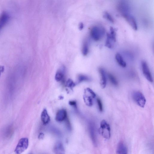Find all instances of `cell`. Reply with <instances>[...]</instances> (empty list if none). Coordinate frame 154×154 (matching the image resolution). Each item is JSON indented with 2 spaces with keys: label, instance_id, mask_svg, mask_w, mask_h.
Returning <instances> with one entry per match:
<instances>
[{
  "label": "cell",
  "instance_id": "1",
  "mask_svg": "<svg viewBox=\"0 0 154 154\" xmlns=\"http://www.w3.org/2000/svg\"><path fill=\"white\" fill-rule=\"evenodd\" d=\"M105 33V30L101 26H94L90 30V35L91 38L96 41L101 40L104 36Z\"/></svg>",
  "mask_w": 154,
  "mask_h": 154
},
{
  "label": "cell",
  "instance_id": "2",
  "mask_svg": "<svg viewBox=\"0 0 154 154\" xmlns=\"http://www.w3.org/2000/svg\"><path fill=\"white\" fill-rule=\"evenodd\" d=\"M100 134L104 138L109 139L111 136V129L110 126L105 120H103L100 123L99 129Z\"/></svg>",
  "mask_w": 154,
  "mask_h": 154
},
{
  "label": "cell",
  "instance_id": "3",
  "mask_svg": "<svg viewBox=\"0 0 154 154\" xmlns=\"http://www.w3.org/2000/svg\"><path fill=\"white\" fill-rule=\"evenodd\" d=\"M117 8L119 12L124 18L130 15L129 6L127 1H119L117 4Z\"/></svg>",
  "mask_w": 154,
  "mask_h": 154
},
{
  "label": "cell",
  "instance_id": "4",
  "mask_svg": "<svg viewBox=\"0 0 154 154\" xmlns=\"http://www.w3.org/2000/svg\"><path fill=\"white\" fill-rule=\"evenodd\" d=\"M95 92L89 88H87L85 90V95L84 99L86 104L89 107H91L93 105L94 99L96 97Z\"/></svg>",
  "mask_w": 154,
  "mask_h": 154
},
{
  "label": "cell",
  "instance_id": "5",
  "mask_svg": "<svg viewBox=\"0 0 154 154\" xmlns=\"http://www.w3.org/2000/svg\"><path fill=\"white\" fill-rule=\"evenodd\" d=\"M132 97L136 104L141 108H144L146 103L145 97L140 91H136L133 92Z\"/></svg>",
  "mask_w": 154,
  "mask_h": 154
},
{
  "label": "cell",
  "instance_id": "6",
  "mask_svg": "<svg viewBox=\"0 0 154 154\" xmlns=\"http://www.w3.org/2000/svg\"><path fill=\"white\" fill-rule=\"evenodd\" d=\"M29 141L27 138H23L20 139L15 150L16 154H21L26 150L28 146Z\"/></svg>",
  "mask_w": 154,
  "mask_h": 154
},
{
  "label": "cell",
  "instance_id": "7",
  "mask_svg": "<svg viewBox=\"0 0 154 154\" xmlns=\"http://www.w3.org/2000/svg\"><path fill=\"white\" fill-rule=\"evenodd\" d=\"M141 67L143 73L146 78L151 83L153 82V79L148 66L145 61L141 62Z\"/></svg>",
  "mask_w": 154,
  "mask_h": 154
},
{
  "label": "cell",
  "instance_id": "8",
  "mask_svg": "<svg viewBox=\"0 0 154 154\" xmlns=\"http://www.w3.org/2000/svg\"><path fill=\"white\" fill-rule=\"evenodd\" d=\"M99 72L100 75V84L101 88L104 89L106 86L107 78L105 70L102 68L99 69Z\"/></svg>",
  "mask_w": 154,
  "mask_h": 154
},
{
  "label": "cell",
  "instance_id": "9",
  "mask_svg": "<svg viewBox=\"0 0 154 154\" xmlns=\"http://www.w3.org/2000/svg\"><path fill=\"white\" fill-rule=\"evenodd\" d=\"M67 117V113L64 109L59 110L56 115V119L57 121L62 122L66 120Z\"/></svg>",
  "mask_w": 154,
  "mask_h": 154
},
{
  "label": "cell",
  "instance_id": "10",
  "mask_svg": "<svg viewBox=\"0 0 154 154\" xmlns=\"http://www.w3.org/2000/svg\"><path fill=\"white\" fill-rule=\"evenodd\" d=\"M132 28L135 30L138 29L136 20L134 18L130 15L124 18Z\"/></svg>",
  "mask_w": 154,
  "mask_h": 154
},
{
  "label": "cell",
  "instance_id": "11",
  "mask_svg": "<svg viewBox=\"0 0 154 154\" xmlns=\"http://www.w3.org/2000/svg\"><path fill=\"white\" fill-rule=\"evenodd\" d=\"M54 150L55 154H65V150L63 144L60 142H58L56 143Z\"/></svg>",
  "mask_w": 154,
  "mask_h": 154
},
{
  "label": "cell",
  "instance_id": "12",
  "mask_svg": "<svg viewBox=\"0 0 154 154\" xmlns=\"http://www.w3.org/2000/svg\"><path fill=\"white\" fill-rule=\"evenodd\" d=\"M116 154H128L127 148L125 143L123 142H120L117 146Z\"/></svg>",
  "mask_w": 154,
  "mask_h": 154
},
{
  "label": "cell",
  "instance_id": "13",
  "mask_svg": "<svg viewBox=\"0 0 154 154\" xmlns=\"http://www.w3.org/2000/svg\"><path fill=\"white\" fill-rule=\"evenodd\" d=\"M9 17L6 12H4L0 16V31L6 25L8 21Z\"/></svg>",
  "mask_w": 154,
  "mask_h": 154
},
{
  "label": "cell",
  "instance_id": "14",
  "mask_svg": "<svg viewBox=\"0 0 154 154\" xmlns=\"http://www.w3.org/2000/svg\"><path fill=\"white\" fill-rule=\"evenodd\" d=\"M41 119L44 125L48 124L50 121V117L49 116L47 110L44 109L42 111L41 115Z\"/></svg>",
  "mask_w": 154,
  "mask_h": 154
},
{
  "label": "cell",
  "instance_id": "15",
  "mask_svg": "<svg viewBox=\"0 0 154 154\" xmlns=\"http://www.w3.org/2000/svg\"><path fill=\"white\" fill-rule=\"evenodd\" d=\"M115 59L118 64L122 68H125L127 64L121 55L119 53H117L115 55Z\"/></svg>",
  "mask_w": 154,
  "mask_h": 154
},
{
  "label": "cell",
  "instance_id": "16",
  "mask_svg": "<svg viewBox=\"0 0 154 154\" xmlns=\"http://www.w3.org/2000/svg\"><path fill=\"white\" fill-rule=\"evenodd\" d=\"M115 42H116V33L115 29L112 27H110V33H107V34Z\"/></svg>",
  "mask_w": 154,
  "mask_h": 154
},
{
  "label": "cell",
  "instance_id": "17",
  "mask_svg": "<svg viewBox=\"0 0 154 154\" xmlns=\"http://www.w3.org/2000/svg\"><path fill=\"white\" fill-rule=\"evenodd\" d=\"M89 52V46L88 42L87 41H85L84 43L83 47L82 49V53L83 55L86 56Z\"/></svg>",
  "mask_w": 154,
  "mask_h": 154
},
{
  "label": "cell",
  "instance_id": "18",
  "mask_svg": "<svg viewBox=\"0 0 154 154\" xmlns=\"http://www.w3.org/2000/svg\"><path fill=\"white\" fill-rule=\"evenodd\" d=\"M64 70H60L57 72L55 76V79L57 81H60L63 79L64 75Z\"/></svg>",
  "mask_w": 154,
  "mask_h": 154
},
{
  "label": "cell",
  "instance_id": "19",
  "mask_svg": "<svg viewBox=\"0 0 154 154\" xmlns=\"http://www.w3.org/2000/svg\"><path fill=\"white\" fill-rule=\"evenodd\" d=\"M107 38L105 44V46L109 49H112L114 47L113 43L115 42L107 34Z\"/></svg>",
  "mask_w": 154,
  "mask_h": 154
},
{
  "label": "cell",
  "instance_id": "20",
  "mask_svg": "<svg viewBox=\"0 0 154 154\" xmlns=\"http://www.w3.org/2000/svg\"><path fill=\"white\" fill-rule=\"evenodd\" d=\"M108 77L110 81L112 84L115 86L118 85V82L115 77L111 74H108Z\"/></svg>",
  "mask_w": 154,
  "mask_h": 154
},
{
  "label": "cell",
  "instance_id": "21",
  "mask_svg": "<svg viewBox=\"0 0 154 154\" xmlns=\"http://www.w3.org/2000/svg\"><path fill=\"white\" fill-rule=\"evenodd\" d=\"M103 16L104 18L108 20L110 23H114L115 20L113 18L111 15L108 12L106 11L104 13Z\"/></svg>",
  "mask_w": 154,
  "mask_h": 154
},
{
  "label": "cell",
  "instance_id": "22",
  "mask_svg": "<svg viewBox=\"0 0 154 154\" xmlns=\"http://www.w3.org/2000/svg\"><path fill=\"white\" fill-rule=\"evenodd\" d=\"M90 80V78L89 77L83 75H80L78 77V80L79 82L89 81Z\"/></svg>",
  "mask_w": 154,
  "mask_h": 154
},
{
  "label": "cell",
  "instance_id": "23",
  "mask_svg": "<svg viewBox=\"0 0 154 154\" xmlns=\"http://www.w3.org/2000/svg\"><path fill=\"white\" fill-rule=\"evenodd\" d=\"M97 102L99 111L101 112H102L103 111V106L101 101L99 98H98L97 99Z\"/></svg>",
  "mask_w": 154,
  "mask_h": 154
},
{
  "label": "cell",
  "instance_id": "24",
  "mask_svg": "<svg viewBox=\"0 0 154 154\" xmlns=\"http://www.w3.org/2000/svg\"><path fill=\"white\" fill-rule=\"evenodd\" d=\"M66 86L68 87L72 88L75 86V84L73 80L69 79L67 82Z\"/></svg>",
  "mask_w": 154,
  "mask_h": 154
},
{
  "label": "cell",
  "instance_id": "25",
  "mask_svg": "<svg viewBox=\"0 0 154 154\" xmlns=\"http://www.w3.org/2000/svg\"><path fill=\"white\" fill-rule=\"evenodd\" d=\"M69 105L74 107H76V102L75 101H70L69 102Z\"/></svg>",
  "mask_w": 154,
  "mask_h": 154
},
{
  "label": "cell",
  "instance_id": "26",
  "mask_svg": "<svg viewBox=\"0 0 154 154\" xmlns=\"http://www.w3.org/2000/svg\"><path fill=\"white\" fill-rule=\"evenodd\" d=\"M84 25L83 23H80L79 25V29L80 30H83L84 28Z\"/></svg>",
  "mask_w": 154,
  "mask_h": 154
},
{
  "label": "cell",
  "instance_id": "27",
  "mask_svg": "<svg viewBox=\"0 0 154 154\" xmlns=\"http://www.w3.org/2000/svg\"><path fill=\"white\" fill-rule=\"evenodd\" d=\"M44 134H43V133H40V134H39V139H42L44 137Z\"/></svg>",
  "mask_w": 154,
  "mask_h": 154
}]
</instances>
